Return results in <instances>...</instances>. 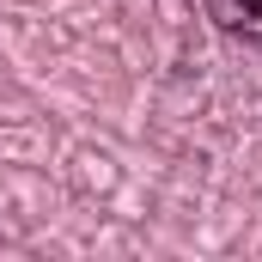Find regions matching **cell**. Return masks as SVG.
<instances>
[{
  "instance_id": "6da1fadb",
  "label": "cell",
  "mask_w": 262,
  "mask_h": 262,
  "mask_svg": "<svg viewBox=\"0 0 262 262\" xmlns=\"http://www.w3.org/2000/svg\"><path fill=\"white\" fill-rule=\"evenodd\" d=\"M207 25L220 37H238V43H262V0H201Z\"/></svg>"
}]
</instances>
